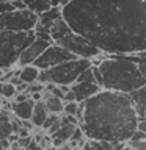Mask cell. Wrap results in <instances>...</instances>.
Instances as JSON below:
<instances>
[{"label": "cell", "mask_w": 146, "mask_h": 150, "mask_svg": "<svg viewBox=\"0 0 146 150\" xmlns=\"http://www.w3.org/2000/svg\"><path fill=\"white\" fill-rule=\"evenodd\" d=\"M83 103L80 128L87 139L127 142L138 125V116L129 94L102 89Z\"/></svg>", "instance_id": "cell-2"}, {"label": "cell", "mask_w": 146, "mask_h": 150, "mask_svg": "<svg viewBox=\"0 0 146 150\" xmlns=\"http://www.w3.org/2000/svg\"><path fill=\"white\" fill-rule=\"evenodd\" d=\"M77 127L79 125H74V124H68V125L61 124L60 130L52 134V144H54V147H63L66 142H69Z\"/></svg>", "instance_id": "cell-12"}, {"label": "cell", "mask_w": 146, "mask_h": 150, "mask_svg": "<svg viewBox=\"0 0 146 150\" xmlns=\"http://www.w3.org/2000/svg\"><path fill=\"white\" fill-rule=\"evenodd\" d=\"M52 42L63 49L69 50L71 53H74L79 58L85 59H97L102 58L105 53H102V50H99L94 44H91L88 39H85L82 35H79L77 31H74L72 28L68 25V22L63 17L58 19L50 31Z\"/></svg>", "instance_id": "cell-4"}, {"label": "cell", "mask_w": 146, "mask_h": 150, "mask_svg": "<svg viewBox=\"0 0 146 150\" xmlns=\"http://www.w3.org/2000/svg\"><path fill=\"white\" fill-rule=\"evenodd\" d=\"M79 108H80V103H79V102H66V103H64V114H69V116H75V117H77Z\"/></svg>", "instance_id": "cell-22"}, {"label": "cell", "mask_w": 146, "mask_h": 150, "mask_svg": "<svg viewBox=\"0 0 146 150\" xmlns=\"http://www.w3.org/2000/svg\"><path fill=\"white\" fill-rule=\"evenodd\" d=\"M91 66H93L91 59H85V58L72 59V61H68V63L55 66L52 69L41 70L38 81L42 84L50 83V84H57V86H72L80 77V74L83 70L89 69Z\"/></svg>", "instance_id": "cell-6"}, {"label": "cell", "mask_w": 146, "mask_h": 150, "mask_svg": "<svg viewBox=\"0 0 146 150\" xmlns=\"http://www.w3.org/2000/svg\"><path fill=\"white\" fill-rule=\"evenodd\" d=\"M97 66L102 74V89L130 94L146 84L140 66L121 55H104Z\"/></svg>", "instance_id": "cell-3"}, {"label": "cell", "mask_w": 146, "mask_h": 150, "mask_svg": "<svg viewBox=\"0 0 146 150\" xmlns=\"http://www.w3.org/2000/svg\"><path fill=\"white\" fill-rule=\"evenodd\" d=\"M129 97H130L132 103H134V108L137 111L138 119H146V84L143 88L130 92Z\"/></svg>", "instance_id": "cell-13"}, {"label": "cell", "mask_w": 146, "mask_h": 150, "mask_svg": "<svg viewBox=\"0 0 146 150\" xmlns=\"http://www.w3.org/2000/svg\"><path fill=\"white\" fill-rule=\"evenodd\" d=\"M35 100L33 98H27L22 102H13L11 103V111L19 120H31L33 116V108H35Z\"/></svg>", "instance_id": "cell-11"}, {"label": "cell", "mask_w": 146, "mask_h": 150, "mask_svg": "<svg viewBox=\"0 0 146 150\" xmlns=\"http://www.w3.org/2000/svg\"><path fill=\"white\" fill-rule=\"evenodd\" d=\"M36 39L35 31L8 33L0 31V77L19 63V56L28 44Z\"/></svg>", "instance_id": "cell-5"}, {"label": "cell", "mask_w": 146, "mask_h": 150, "mask_svg": "<svg viewBox=\"0 0 146 150\" xmlns=\"http://www.w3.org/2000/svg\"><path fill=\"white\" fill-rule=\"evenodd\" d=\"M44 105L49 111V114H55L58 116L61 112H64V102L63 98L55 97V96H49L47 98H44Z\"/></svg>", "instance_id": "cell-19"}, {"label": "cell", "mask_w": 146, "mask_h": 150, "mask_svg": "<svg viewBox=\"0 0 146 150\" xmlns=\"http://www.w3.org/2000/svg\"><path fill=\"white\" fill-rule=\"evenodd\" d=\"M0 2H3V0H0Z\"/></svg>", "instance_id": "cell-36"}, {"label": "cell", "mask_w": 146, "mask_h": 150, "mask_svg": "<svg viewBox=\"0 0 146 150\" xmlns=\"http://www.w3.org/2000/svg\"><path fill=\"white\" fill-rule=\"evenodd\" d=\"M2 98H3V97H2V96H0V105H2Z\"/></svg>", "instance_id": "cell-35"}, {"label": "cell", "mask_w": 146, "mask_h": 150, "mask_svg": "<svg viewBox=\"0 0 146 150\" xmlns=\"http://www.w3.org/2000/svg\"><path fill=\"white\" fill-rule=\"evenodd\" d=\"M72 59H79V56H75L69 50H66L57 44H50L44 53L33 63V66H36L39 70H47V69H52L55 66L68 63V61H72Z\"/></svg>", "instance_id": "cell-8"}, {"label": "cell", "mask_w": 146, "mask_h": 150, "mask_svg": "<svg viewBox=\"0 0 146 150\" xmlns=\"http://www.w3.org/2000/svg\"><path fill=\"white\" fill-rule=\"evenodd\" d=\"M0 96L3 98H14L17 96V88L13 83H0Z\"/></svg>", "instance_id": "cell-20"}, {"label": "cell", "mask_w": 146, "mask_h": 150, "mask_svg": "<svg viewBox=\"0 0 146 150\" xmlns=\"http://www.w3.org/2000/svg\"><path fill=\"white\" fill-rule=\"evenodd\" d=\"M39 72H41V70L38 69L36 66L28 64V66H22V67L17 70V75H19V78H21V81H22V83H25V84H31V83L38 81Z\"/></svg>", "instance_id": "cell-15"}, {"label": "cell", "mask_w": 146, "mask_h": 150, "mask_svg": "<svg viewBox=\"0 0 146 150\" xmlns=\"http://www.w3.org/2000/svg\"><path fill=\"white\" fill-rule=\"evenodd\" d=\"M14 134V122L5 111L0 110V139H9Z\"/></svg>", "instance_id": "cell-16"}, {"label": "cell", "mask_w": 146, "mask_h": 150, "mask_svg": "<svg viewBox=\"0 0 146 150\" xmlns=\"http://www.w3.org/2000/svg\"><path fill=\"white\" fill-rule=\"evenodd\" d=\"M137 130L146 133V119H138V125H137Z\"/></svg>", "instance_id": "cell-31"}, {"label": "cell", "mask_w": 146, "mask_h": 150, "mask_svg": "<svg viewBox=\"0 0 146 150\" xmlns=\"http://www.w3.org/2000/svg\"><path fill=\"white\" fill-rule=\"evenodd\" d=\"M75 83H96V78H94V74H93L91 67L87 69V70H83ZM101 88H102V86H101Z\"/></svg>", "instance_id": "cell-21"}, {"label": "cell", "mask_w": 146, "mask_h": 150, "mask_svg": "<svg viewBox=\"0 0 146 150\" xmlns=\"http://www.w3.org/2000/svg\"><path fill=\"white\" fill-rule=\"evenodd\" d=\"M13 5H14V8L19 9V11H24V9H27V5L24 0H13Z\"/></svg>", "instance_id": "cell-30"}, {"label": "cell", "mask_w": 146, "mask_h": 150, "mask_svg": "<svg viewBox=\"0 0 146 150\" xmlns=\"http://www.w3.org/2000/svg\"><path fill=\"white\" fill-rule=\"evenodd\" d=\"M58 119H60L58 116H55V114H49V117H47L46 122H44V125H42V128H44V130H49L50 127L54 125V124H55V122L58 120Z\"/></svg>", "instance_id": "cell-27"}, {"label": "cell", "mask_w": 146, "mask_h": 150, "mask_svg": "<svg viewBox=\"0 0 146 150\" xmlns=\"http://www.w3.org/2000/svg\"><path fill=\"white\" fill-rule=\"evenodd\" d=\"M0 150H5V149H3V142H2V139H0Z\"/></svg>", "instance_id": "cell-34"}, {"label": "cell", "mask_w": 146, "mask_h": 150, "mask_svg": "<svg viewBox=\"0 0 146 150\" xmlns=\"http://www.w3.org/2000/svg\"><path fill=\"white\" fill-rule=\"evenodd\" d=\"M146 139V133H143V131L140 130H135L134 134L130 136V139L127 141V142H135V141H145Z\"/></svg>", "instance_id": "cell-26"}, {"label": "cell", "mask_w": 146, "mask_h": 150, "mask_svg": "<svg viewBox=\"0 0 146 150\" xmlns=\"http://www.w3.org/2000/svg\"><path fill=\"white\" fill-rule=\"evenodd\" d=\"M38 23V16L31 13L30 9L13 13H5L0 14V31H8V33H27L33 31Z\"/></svg>", "instance_id": "cell-7"}, {"label": "cell", "mask_w": 146, "mask_h": 150, "mask_svg": "<svg viewBox=\"0 0 146 150\" xmlns=\"http://www.w3.org/2000/svg\"><path fill=\"white\" fill-rule=\"evenodd\" d=\"M63 19L105 55L146 52V0H72Z\"/></svg>", "instance_id": "cell-1"}, {"label": "cell", "mask_w": 146, "mask_h": 150, "mask_svg": "<svg viewBox=\"0 0 146 150\" xmlns=\"http://www.w3.org/2000/svg\"><path fill=\"white\" fill-rule=\"evenodd\" d=\"M13 11H16V8L13 5V0H3V2H0V14L13 13Z\"/></svg>", "instance_id": "cell-24"}, {"label": "cell", "mask_w": 146, "mask_h": 150, "mask_svg": "<svg viewBox=\"0 0 146 150\" xmlns=\"http://www.w3.org/2000/svg\"><path fill=\"white\" fill-rule=\"evenodd\" d=\"M72 0H52V6H58V8H64L66 5H69Z\"/></svg>", "instance_id": "cell-29"}, {"label": "cell", "mask_w": 146, "mask_h": 150, "mask_svg": "<svg viewBox=\"0 0 146 150\" xmlns=\"http://www.w3.org/2000/svg\"><path fill=\"white\" fill-rule=\"evenodd\" d=\"M83 150H105V147L102 145V141H96V139H88L83 144Z\"/></svg>", "instance_id": "cell-23"}, {"label": "cell", "mask_w": 146, "mask_h": 150, "mask_svg": "<svg viewBox=\"0 0 146 150\" xmlns=\"http://www.w3.org/2000/svg\"><path fill=\"white\" fill-rule=\"evenodd\" d=\"M140 66V70H141V74H143V77L146 80V64H138Z\"/></svg>", "instance_id": "cell-33"}, {"label": "cell", "mask_w": 146, "mask_h": 150, "mask_svg": "<svg viewBox=\"0 0 146 150\" xmlns=\"http://www.w3.org/2000/svg\"><path fill=\"white\" fill-rule=\"evenodd\" d=\"M71 91L75 96V102L82 103L88 98H91L93 96H96L97 92H101L102 88L97 83H74L71 86Z\"/></svg>", "instance_id": "cell-10"}, {"label": "cell", "mask_w": 146, "mask_h": 150, "mask_svg": "<svg viewBox=\"0 0 146 150\" xmlns=\"http://www.w3.org/2000/svg\"><path fill=\"white\" fill-rule=\"evenodd\" d=\"M47 117H49V111H47L44 102H36L35 108H33V116H31L33 125L35 127H42Z\"/></svg>", "instance_id": "cell-17"}, {"label": "cell", "mask_w": 146, "mask_h": 150, "mask_svg": "<svg viewBox=\"0 0 146 150\" xmlns=\"http://www.w3.org/2000/svg\"><path fill=\"white\" fill-rule=\"evenodd\" d=\"M61 17H63V8L52 6L49 11H46V13H42L41 16H38V25H44V27L52 28L54 23Z\"/></svg>", "instance_id": "cell-14"}, {"label": "cell", "mask_w": 146, "mask_h": 150, "mask_svg": "<svg viewBox=\"0 0 146 150\" xmlns=\"http://www.w3.org/2000/svg\"><path fill=\"white\" fill-rule=\"evenodd\" d=\"M129 147L134 150H146V139L145 141H135V142H127Z\"/></svg>", "instance_id": "cell-28"}, {"label": "cell", "mask_w": 146, "mask_h": 150, "mask_svg": "<svg viewBox=\"0 0 146 150\" xmlns=\"http://www.w3.org/2000/svg\"><path fill=\"white\" fill-rule=\"evenodd\" d=\"M44 91V84L39 81H35L31 84H27V92L28 94H36V92H42Z\"/></svg>", "instance_id": "cell-25"}, {"label": "cell", "mask_w": 146, "mask_h": 150, "mask_svg": "<svg viewBox=\"0 0 146 150\" xmlns=\"http://www.w3.org/2000/svg\"><path fill=\"white\" fill-rule=\"evenodd\" d=\"M27 150H44V149H42L41 145H38V144L35 142V141H31V144L27 147Z\"/></svg>", "instance_id": "cell-32"}, {"label": "cell", "mask_w": 146, "mask_h": 150, "mask_svg": "<svg viewBox=\"0 0 146 150\" xmlns=\"http://www.w3.org/2000/svg\"><path fill=\"white\" fill-rule=\"evenodd\" d=\"M50 44H54V42H49V41H44V39L36 38V39L33 41L31 44H28L25 49L22 50L21 56H19L17 66H21V67H22V66L33 64V63H35V61L47 50V47H49Z\"/></svg>", "instance_id": "cell-9"}, {"label": "cell", "mask_w": 146, "mask_h": 150, "mask_svg": "<svg viewBox=\"0 0 146 150\" xmlns=\"http://www.w3.org/2000/svg\"><path fill=\"white\" fill-rule=\"evenodd\" d=\"M24 2L27 5V9H30L36 16H41L42 13L52 8V0H24Z\"/></svg>", "instance_id": "cell-18"}]
</instances>
